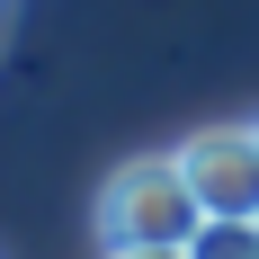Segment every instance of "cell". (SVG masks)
<instances>
[{"label":"cell","instance_id":"4","mask_svg":"<svg viewBox=\"0 0 259 259\" xmlns=\"http://www.w3.org/2000/svg\"><path fill=\"white\" fill-rule=\"evenodd\" d=\"M107 259H188V250H107Z\"/></svg>","mask_w":259,"mask_h":259},{"label":"cell","instance_id":"2","mask_svg":"<svg viewBox=\"0 0 259 259\" xmlns=\"http://www.w3.org/2000/svg\"><path fill=\"white\" fill-rule=\"evenodd\" d=\"M179 170L206 214H259V125H197L179 143Z\"/></svg>","mask_w":259,"mask_h":259},{"label":"cell","instance_id":"5","mask_svg":"<svg viewBox=\"0 0 259 259\" xmlns=\"http://www.w3.org/2000/svg\"><path fill=\"white\" fill-rule=\"evenodd\" d=\"M0 9H9V0H0Z\"/></svg>","mask_w":259,"mask_h":259},{"label":"cell","instance_id":"3","mask_svg":"<svg viewBox=\"0 0 259 259\" xmlns=\"http://www.w3.org/2000/svg\"><path fill=\"white\" fill-rule=\"evenodd\" d=\"M188 259H259V214H206L188 233Z\"/></svg>","mask_w":259,"mask_h":259},{"label":"cell","instance_id":"1","mask_svg":"<svg viewBox=\"0 0 259 259\" xmlns=\"http://www.w3.org/2000/svg\"><path fill=\"white\" fill-rule=\"evenodd\" d=\"M206 224V197L188 188L179 152H143L99 188V250H188Z\"/></svg>","mask_w":259,"mask_h":259}]
</instances>
